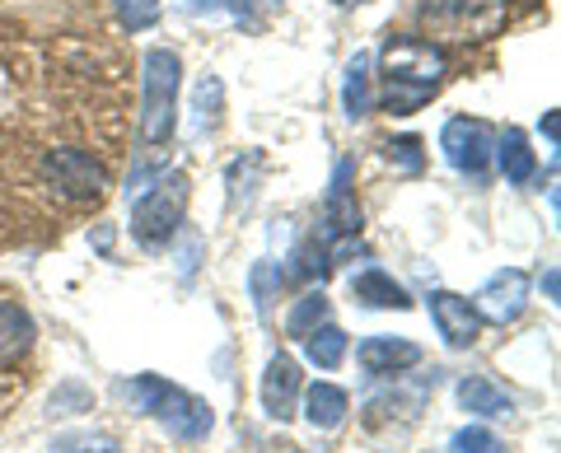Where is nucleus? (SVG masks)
Instances as JSON below:
<instances>
[{"label": "nucleus", "instance_id": "7ed1b4c3", "mask_svg": "<svg viewBox=\"0 0 561 453\" xmlns=\"http://www.w3.org/2000/svg\"><path fill=\"white\" fill-rule=\"evenodd\" d=\"M179 84H183V61L169 47L146 51V98H140V136L150 146H164L179 121Z\"/></svg>", "mask_w": 561, "mask_h": 453}, {"label": "nucleus", "instance_id": "c85d7f7f", "mask_svg": "<svg viewBox=\"0 0 561 453\" xmlns=\"http://www.w3.org/2000/svg\"><path fill=\"white\" fill-rule=\"evenodd\" d=\"M230 5H239V0H230ZM267 5H272V0H267Z\"/></svg>", "mask_w": 561, "mask_h": 453}, {"label": "nucleus", "instance_id": "0eeeda50", "mask_svg": "<svg viewBox=\"0 0 561 453\" xmlns=\"http://www.w3.org/2000/svg\"><path fill=\"white\" fill-rule=\"evenodd\" d=\"M472 309H478V318L482 323H515L524 309H529V271H519V267H501L491 281L478 290V300H472Z\"/></svg>", "mask_w": 561, "mask_h": 453}, {"label": "nucleus", "instance_id": "2eb2a0df", "mask_svg": "<svg viewBox=\"0 0 561 453\" xmlns=\"http://www.w3.org/2000/svg\"><path fill=\"white\" fill-rule=\"evenodd\" d=\"M496 164L505 173V183H529L534 173H538V160H534V150H529V136H524L519 127H511L496 141Z\"/></svg>", "mask_w": 561, "mask_h": 453}, {"label": "nucleus", "instance_id": "f03ea898", "mask_svg": "<svg viewBox=\"0 0 561 453\" xmlns=\"http://www.w3.org/2000/svg\"><path fill=\"white\" fill-rule=\"evenodd\" d=\"M127 397H131V403L146 411V416L164 421L173 434H183V440H206L210 426H216V416H210V407L202 403V397L173 388V383L160 379V374L131 379V383H127Z\"/></svg>", "mask_w": 561, "mask_h": 453}, {"label": "nucleus", "instance_id": "a211bd4d", "mask_svg": "<svg viewBox=\"0 0 561 453\" xmlns=\"http://www.w3.org/2000/svg\"><path fill=\"white\" fill-rule=\"evenodd\" d=\"M305 356H309V364H319V370H337L342 356H346V333L332 327V323L313 327V333L305 337Z\"/></svg>", "mask_w": 561, "mask_h": 453}, {"label": "nucleus", "instance_id": "6ab92c4d", "mask_svg": "<svg viewBox=\"0 0 561 453\" xmlns=\"http://www.w3.org/2000/svg\"><path fill=\"white\" fill-rule=\"evenodd\" d=\"M323 323H328V294L323 290H309L305 300L286 313V333L300 337V341L313 333V327H323Z\"/></svg>", "mask_w": 561, "mask_h": 453}, {"label": "nucleus", "instance_id": "bb28decb", "mask_svg": "<svg viewBox=\"0 0 561 453\" xmlns=\"http://www.w3.org/2000/svg\"><path fill=\"white\" fill-rule=\"evenodd\" d=\"M192 10H210V5H220V0H187Z\"/></svg>", "mask_w": 561, "mask_h": 453}, {"label": "nucleus", "instance_id": "9b49d317", "mask_svg": "<svg viewBox=\"0 0 561 453\" xmlns=\"http://www.w3.org/2000/svg\"><path fill=\"white\" fill-rule=\"evenodd\" d=\"M351 294H356L365 309H412L408 290H402L383 267H365V271L351 276Z\"/></svg>", "mask_w": 561, "mask_h": 453}, {"label": "nucleus", "instance_id": "aec40b11", "mask_svg": "<svg viewBox=\"0 0 561 453\" xmlns=\"http://www.w3.org/2000/svg\"><path fill=\"white\" fill-rule=\"evenodd\" d=\"M220 80L216 76H202L197 80V98H192V108H197V131H216V121H220Z\"/></svg>", "mask_w": 561, "mask_h": 453}, {"label": "nucleus", "instance_id": "20e7f679", "mask_svg": "<svg viewBox=\"0 0 561 453\" xmlns=\"http://www.w3.org/2000/svg\"><path fill=\"white\" fill-rule=\"evenodd\" d=\"M187 216V178L183 173H164L150 191H140L131 206V239L146 248H164L179 234V224Z\"/></svg>", "mask_w": 561, "mask_h": 453}, {"label": "nucleus", "instance_id": "ddd939ff", "mask_svg": "<svg viewBox=\"0 0 561 453\" xmlns=\"http://www.w3.org/2000/svg\"><path fill=\"white\" fill-rule=\"evenodd\" d=\"M351 164H337V178H332V191H328V234L337 239H356L360 234V206L351 197Z\"/></svg>", "mask_w": 561, "mask_h": 453}, {"label": "nucleus", "instance_id": "f257e3e1", "mask_svg": "<svg viewBox=\"0 0 561 453\" xmlns=\"http://www.w3.org/2000/svg\"><path fill=\"white\" fill-rule=\"evenodd\" d=\"M445 80V51L435 43H416V38H389L379 51V103L383 113L408 117L416 108L440 94Z\"/></svg>", "mask_w": 561, "mask_h": 453}, {"label": "nucleus", "instance_id": "412c9836", "mask_svg": "<svg viewBox=\"0 0 561 453\" xmlns=\"http://www.w3.org/2000/svg\"><path fill=\"white\" fill-rule=\"evenodd\" d=\"M449 453H505V444H501L486 426H463L459 434H454Z\"/></svg>", "mask_w": 561, "mask_h": 453}, {"label": "nucleus", "instance_id": "5701e85b", "mask_svg": "<svg viewBox=\"0 0 561 453\" xmlns=\"http://www.w3.org/2000/svg\"><path fill=\"white\" fill-rule=\"evenodd\" d=\"M117 14L127 28H150L160 20V0H117Z\"/></svg>", "mask_w": 561, "mask_h": 453}, {"label": "nucleus", "instance_id": "4468645a", "mask_svg": "<svg viewBox=\"0 0 561 453\" xmlns=\"http://www.w3.org/2000/svg\"><path fill=\"white\" fill-rule=\"evenodd\" d=\"M28 346H33V318L20 304L0 300V364H14L20 356H28Z\"/></svg>", "mask_w": 561, "mask_h": 453}, {"label": "nucleus", "instance_id": "f3484780", "mask_svg": "<svg viewBox=\"0 0 561 453\" xmlns=\"http://www.w3.org/2000/svg\"><path fill=\"white\" fill-rule=\"evenodd\" d=\"M370 57H360L346 66V80H342V108H346V117L351 121H360V117H370Z\"/></svg>", "mask_w": 561, "mask_h": 453}, {"label": "nucleus", "instance_id": "1a4fd4ad", "mask_svg": "<svg viewBox=\"0 0 561 453\" xmlns=\"http://www.w3.org/2000/svg\"><path fill=\"white\" fill-rule=\"evenodd\" d=\"M295 403H300V364H295V356L276 351L267 360V374H262V407L272 421H290Z\"/></svg>", "mask_w": 561, "mask_h": 453}, {"label": "nucleus", "instance_id": "393cba45", "mask_svg": "<svg viewBox=\"0 0 561 453\" xmlns=\"http://www.w3.org/2000/svg\"><path fill=\"white\" fill-rule=\"evenodd\" d=\"M542 131H548V141L557 146V113H548V117H542Z\"/></svg>", "mask_w": 561, "mask_h": 453}, {"label": "nucleus", "instance_id": "6e6552de", "mask_svg": "<svg viewBox=\"0 0 561 453\" xmlns=\"http://www.w3.org/2000/svg\"><path fill=\"white\" fill-rule=\"evenodd\" d=\"M431 318H435L440 337L454 346V351H468V346L482 337L478 309H472L463 294H454V290H431Z\"/></svg>", "mask_w": 561, "mask_h": 453}, {"label": "nucleus", "instance_id": "f8f14e48", "mask_svg": "<svg viewBox=\"0 0 561 453\" xmlns=\"http://www.w3.org/2000/svg\"><path fill=\"white\" fill-rule=\"evenodd\" d=\"M346 411H351V397L337 383H313L305 393V421L313 430H337L346 421Z\"/></svg>", "mask_w": 561, "mask_h": 453}, {"label": "nucleus", "instance_id": "dca6fc26", "mask_svg": "<svg viewBox=\"0 0 561 453\" xmlns=\"http://www.w3.org/2000/svg\"><path fill=\"white\" fill-rule=\"evenodd\" d=\"M459 403H463V411H478V416H511L515 411L511 393L496 388L491 379H463L459 383Z\"/></svg>", "mask_w": 561, "mask_h": 453}, {"label": "nucleus", "instance_id": "b1692460", "mask_svg": "<svg viewBox=\"0 0 561 453\" xmlns=\"http://www.w3.org/2000/svg\"><path fill=\"white\" fill-rule=\"evenodd\" d=\"M57 453H117L113 440H66L57 444Z\"/></svg>", "mask_w": 561, "mask_h": 453}, {"label": "nucleus", "instance_id": "39448f33", "mask_svg": "<svg viewBox=\"0 0 561 453\" xmlns=\"http://www.w3.org/2000/svg\"><path fill=\"white\" fill-rule=\"evenodd\" d=\"M43 183L66 201H99L108 191V169L84 150H51L43 160Z\"/></svg>", "mask_w": 561, "mask_h": 453}, {"label": "nucleus", "instance_id": "cd10ccee", "mask_svg": "<svg viewBox=\"0 0 561 453\" xmlns=\"http://www.w3.org/2000/svg\"><path fill=\"white\" fill-rule=\"evenodd\" d=\"M332 5H342V10H356V5H365V0H332Z\"/></svg>", "mask_w": 561, "mask_h": 453}, {"label": "nucleus", "instance_id": "a878e982", "mask_svg": "<svg viewBox=\"0 0 561 453\" xmlns=\"http://www.w3.org/2000/svg\"><path fill=\"white\" fill-rule=\"evenodd\" d=\"M463 5H482V10H491V5H505V0H463Z\"/></svg>", "mask_w": 561, "mask_h": 453}, {"label": "nucleus", "instance_id": "423d86ee", "mask_svg": "<svg viewBox=\"0 0 561 453\" xmlns=\"http://www.w3.org/2000/svg\"><path fill=\"white\" fill-rule=\"evenodd\" d=\"M440 150L459 173H472V178H478V173L491 164L496 131H491L482 117H449L445 131H440Z\"/></svg>", "mask_w": 561, "mask_h": 453}, {"label": "nucleus", "instance_id": "4be33fe9", "mask_svg": "<svg viewBox=\"0 0 561 453\" xmlns=\"http://www.w3.org/2000/svg\"><path fill=\"white\" fill-rule=\"evenodd\" d=\"M383 160L398 164L402 173H421V164H426V154H421V141H416V136H398V141L383 146Z\"/></svg>", "mask_w": 561, "mask_h": 453}, {"label": "nucleus", "instance_id": "9d476101", "mask_svg": "<svg viewBox=\"0 0 561 453\" xmlns=\"http://www.w3.org/2000/svg\"><path fill=\"white\" fill-rule=\"evenodd\" d=\"M360 370L365 374H402V370H412V364H421V346L408 341V337H370V341H360Z\"/></svg>", "mask_w": 561, "mask_h": 453}]
</instances>
